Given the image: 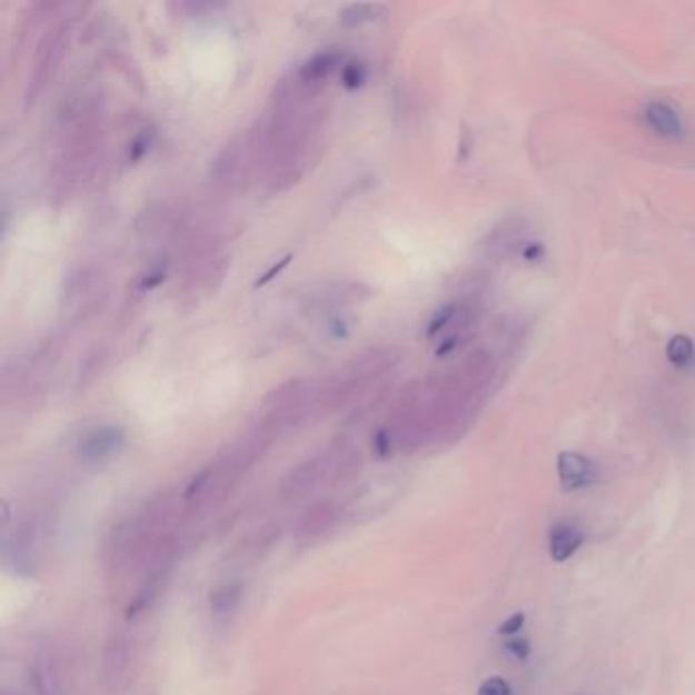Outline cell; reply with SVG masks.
I'll use <instances>...</instances> for the list:
<instances>
[{"mask_svg":"<svg viewBox=\"0 0 695 695\" xmlns=\"http://www.w3.org/2000/svg\"><path fill=\"white\" fill-rule=\"evenodd\" d=\"M390 366V351L369 349L366 354L357 355L317 391L318 408L327 413L354 403L355 398L369 390L374 381L381 378Z\"/></svg>","mask_w":695,"mask_h":695,"instance_id":"1","label":"cell"},{"mask_svg":"<svg viewBox=\"0 0 695 695\" xmlns=\"http://www.w3.org/2000/svg\"><path fill=\"white\" fill-rule=\"evenodd\" d=\"M66 43H68V24H60V27L51 29L48 36L43 37V41L37 48L33 73L29 78L27 100H36L39 97V92L43 90V86L51 80V76L58 70L61 51L66 48Z\"/></svg>","mask_w":695,"mask_h":695,"instance_id":"2","label":"cell"},{"mask_svg":"<svg viewBox=\"0 0 695 695\" xmlns=\"http://www.w3.org/2000/svg\"><path fill=\"white\" fill-rule=\"evenodd\" d=\"M133 661V641L131 636L125 633H115L110 635L105 651H102V663H100V673H102V684L107 687H117L125 679V675L131 667Z\"/></svg>","mask_w":695,"mask_h":695,"instance_id":"3","label":"cell"},{"mask_svg":"<svg viewBox=\"0 0 695 695\" xmlns=\"http://www.w3.org/2000/svg\"><path fill=\"white\" fill-rule=\"evenodd\" d=\"M557 474L563 492H579L598 481L599 467L582 453L563 451L557 457Z\"/></svg>","mask_w":695,"mask_h":695,"instance_id":"4","label":"cell"},{"mask_svg":"<svg viewBox=\"0 0 695 695\" xmlns=\"http://www.w3.org/2000/svg\"><path fill=\"white\" fill-rule=\"evenodd\" d=\"M643 121L648 129L663 139L679 141L684 139L685 122L679 110L673 109L665 100H651L643 109Z\"/></svg>","mask_w":695,"mask_h":695,"instance_id":"5","label":"cell"},{"mask_svg":"<svg viewBox=\"0 0 695 695\" xmlns=\"http://www.w3.org/2000/svg\"><path fill=\"white\" fill-rule=\"evenodd\" d=\"M125 445V433L119 427H100L90 430L85 439L80 440L78 451L85 461L97 464L109 459L110 455L119 453Z\"/></svg>","mask_w":695,"mask_h":695,"instance_id":"6","label":"cell"},{"mask_svg":"<svg viewBox=\"0 0 695 695\" xmlns=\"http://www.w3.org/2000/svg\"><path fill=\"white\" fill-rule=\"evenodd\" d=\"M341 514V510L332 502H317V504L308 506L305 513L300 514L296 528H294V535H296V538H300V540L318 538L337 523V518Z\"/></svg>","mask_w":695,"mask_h":695,"instance_id":"7","label":"cell"},{"mask_svg":"<svg viewBox=\"0 0 695 695\" xmlns=\"http://www.w3.org/2000/svg\"><path fill=\"white\" fill-rule=\"evenodd\" d=\"M322 476H327V459H325V455H315L298 467H294L281 484V494H286V496L306 494L308 489L317 486L318 479Z\"/></svg>","mask_w":695,"mask_h":695,"instance_id":"8","label":"cell"},{"mask_svg":"<svg viewBox=\"0 0 695 695\" xmlns=\"http://www.w3.org/2000/svg\"><path fill=\"white\" fill-rule=\"evenodd\" d=\"M341 51L329 49V51H322V53H317L315 58H310L294 76L305 85L325 88L327 80L341 68Z\"/></svg>","mask_w":695,"mask_h":695,"instance_id":"9","label":"cell"},{"mask_svg":"<svg viewBox=\"0 0 695 695\" xmlns=\"http://www.w3.org/2000/svg\"><path fill=\"white\" fill-rule=\"evenodd\" d=\"M584 545V533L572 523H559L549 533L550 559L555 563L569 562Z\"/></svg>","mask_w":695,"mask_h":695,"instance_id":"10","label":"cell"},{"mask_svg":"<svg viewBox=\"0 0 695 695\" xmlns=\"http://www.w3.org/2000/svg\"><path fill=\"white\" fill-rule=\"evenodd\" d=\"M166 577H168V567H159V569H153L149 574L146 584L139 587V592L135 594L131 604L127 606V618H135V616L143 614V612L149 610L153 606V602L158 599L159 592L163 587Z\"/></svg>","mask_w":695,"mask_h":695,"instance_id":"11","label":"cell"},{"mask_svg":"<svg viewBox=\"0 0 695 695\" xmlns=\"http://www.w3.org/2000/svg\"><path fill=\"white\" fill-rule=\"evenodd\" d=\"M244 599V584L241 582H227L222 586L210 592L208 606L215 616H231L239 608Z\"/></svg>","mask_w":695,"mask_h":695,"instance_id":"12","label":"cell"},{"mask_svg":"<svg viewBox=\"0 0 695 695\" xmlns=\"http://www.w3.org/2000/svg\"><path fill=\"white\" fill-rule=\"evenodd\" d=\"M665 355L672 366L677 369H689L695 364V345L687 335H675L672 341L667 342Z\"/></svg>","mask_w":695,"mask_h":695,"instance_id":"13","label":"cell"},{"mask_svg":"<svg viewBox=\"0 0 695 695\" xmlns=\"http://www.w3.org/2000/svg\"><path fill=\"white\" fill-rule=\"evenodd\" d=\"M381 12H384V7L379 4H349L341 11V23L345 27L371 23L379 19L378 14Z\"/></svg>","mask_w":695,"mask_h":695,"instance_id":"14","label":"cell"},{"mask_svg":"<svg viewBox=\"0 0 695 695\" xmlns=\"http://www.w3.org/2000/svg\"><path fill=\"white\" fill-rule=\"evenodd\" d=\"M366 78L367 70L364 63L351 61V63H347L342 68V85L347 86V88H359V86L366 82Z\"/></svg>","mask_w":695,"mask_h":695,"instance_id":"15","label":"cell"},{"mask_svg":"<svg viewBox=\"0 0 695 695\" xmlns=\"http://www.w3.org/2000/svg\"><path fill=\"white\" fill-rule=\"evenodd\" d=\"M479 695H514L513 687L502 677H489L479 685Z\"/></svg>","mask_w":695,"mask_h":695,"instance_id":"16","label":"cell"},{"mask_svg":"<svg viewBox=\"0 0 695 695\" xmlns=\"http://www.w3.org/2000/svg\"><path fill=\"white\" fill-rule=\"evenodd\" d=\"M525 626V614L523 612H516L513 616H508L500 626L502 636H514L516 633H520V628Z\"/></svg>","mask_w":695,"mask_h":695,"instance_id":"17","label":"cell"},{"mask_svg":"<svg viewBox=\"0 0 695 695\" xmlns=\"http://www.w3.org/2000/svg\"><path fill=\"white\" fill-rule=\"evenodd\" d=\"M506 651L516 659L525 661L530 653V645L526 643L525 638H513L506 643Z\"/></svg>","mask_w":695,"mask_h":695,"instance_id":"18","label":"cell"},{"mask_svg":"<svg viewBox=\"0 0 695 695\" xmlns=\"http://www.w3.org/2000/svg\"><path fill=\"white\" fill-rule=\"evenodd\" d=\"M149 143H151V139L147 137V133L139 135V137H137V141L133 143V147H131L133 159L141 158V156L146 153L147 149H149Z\"/></svg>","mask_w":695,"mask_h":695,"instance_id":"19","label":"cell"},{"mask_svg":"<svg viewBox=\"0 0 695 695\" xmlns=\"http://www.w3.org/2000/svg\"><path fill=\"white\" fill-rule=\"evenodd\" d=\"M288 261H290V257H286L284 261H281L280 266H274V268L269 269L268 274L261 278V280L257 281V286H261V284H266V281L271 280L276 274H280L281 269L288 266Z\"/></svg>","mask_w":695,"mask_h":695,"instance_id":"20","label":"cell"},{"mask_svg":"<svg viewBox=\"0 0 695 695\" xmlns=\"http://www.w3.org/2000/svg\"><path fill=\"white\" fill-rule=\"evenodd\" d=\"M543 256V247L538 244L528 245L525 249L526 259H530V261H535L538 257Z\"/></svg>","mask_w":695,"mask_h":695,"instance_id":"21","label":"cell"}]
</instances>
